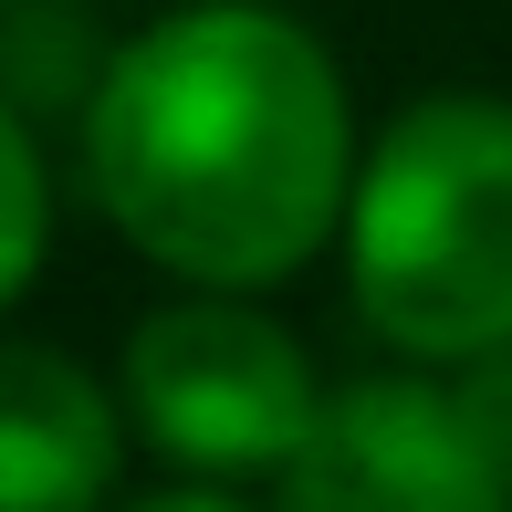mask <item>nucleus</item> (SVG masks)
<instances>
[{"instance_id": "nucleus-1", "label": "nucleus", "mask_w": 512, "mask_h": 512, "mask_svg": "<svg viewBox=\"0 0 512 512\" xmlns=\"http://www.w3.org/2000/svg\"><path fill=\"white\" fill-rule=\"evenodd\" d=\"M84 178L157 272L262 293L345 220V84L314 32L251 0H209L115 42L84 115Z\"/></svg>"}, {"instance_id": "nucleus-2", "label": "nucleus", "mask_w": 512, "mask_h": 512, "mask_svg": "<svg viewBox=\"0 0 512 512\" xmlns=\"http://www.w3.org/2000/svg\"><path fill=\"white\" fill-rule=\"evenodd\" d=\"M356 314L398 356L512 345V105L429 95L377 136L345 199Z\"/></svg>"}, {"instance_id": "nucleus-3", "label": "nucleus", "mask_w": 512, "mask_h": 512, "mask_svg": "<svg viewBox=\"0 0 512 512\" xmlns=\"http://www.w3.org/2000/svg\"><path fill=\"white\" fill-rule=\"evenodd\" d=\"M115 398H126V429L147 439V450H168L178 471H199V481L283 471L314 439V418H324L304 345L272 314H251L241 293H199V304L147 314L126 335Z\"/></svg>"}, {"instance_id": "nucleus-4", "label": "nucleus", "mask_w": 512, "mask_h": 512, "mask_svg": "<svg viewBox=\"0 0 512 512\" xmlns=\"http://www.w3.org/2000/svg\"><path fill=\"white\" fill-rule=\"evenodd\" d=\"M283 512H512V481L450 387L366 377L324 398L314 439L283 460Z\"/></svg>"}, {"instance_id": "nucleus-5", "label": "nucleus", "mask_w": 512, "mask_h": 512, "mask_svg": "<svg viewBox=\"0 0 512 512\" xmlns=\"http://www.w3.org/2000/svg\"><path fill=\"white\" fill-rule=\"evenodd\" d=\"M126 398L53 345H0V512H105Z\"/></svg>"}, {"instance_id": "nucleus-6", "label": "nucleus", "mask_w": 512, "mask_h": 512, "mask_svg": "<svg viewBox=\"0 0 512 512\" xmlns=\"http://www.w3.org/2000/svg\"><path fill=\"white\" fill-rule=\"evenodd\" d=\"M105 42L95 21L74 11V0H0V105L21 115V126H53V115H95L105 95Z\"/></svg>"}, {"instance_id": "nucleus-7", "label": "nucleus", "mask_w": 512, "mask_h": 512, "mask_svg": "<svg viewBox=\"0 0 512 512\" xmlns=\"http://www.w3.org/2000/svg\"><path fill=\"white\" fill-rule=\"evenodd\" d=\"M42 241H53V178H42L32 126L0 105V304L42 272Z\"/></svg>"}, {"instance_id": "nucleus-8", "label": "nucleus", "mask_w": 512, "mask_h": 512, "mask_svg": "<svg viewBox=\"0 0 512 512\" xmlns=\"http://www.w3.org/2000/svg\"><path fill=\"white\" fill-rule=\"evenodd\" d=\"M450 398H460V418L481 429V450H492V471L512 481V345H492V356H471V366H460V387H450Z\"/></svg>"}, {"instance_id": "nucleus-9", "label": "nucleus", "mask_w": 512, "mask_h": 512, "mask_svg": "<svg viewBox=\"0 0 512 512\" xmlns=\"http://www.w3.org/2000/svg\"><path fill=\"white\" fill-rule=\"evenodd\" d=\"M126 512H241L230 492H147V502H126Z\"/></svg>"}]
</instances>
